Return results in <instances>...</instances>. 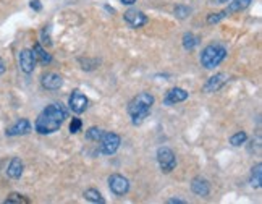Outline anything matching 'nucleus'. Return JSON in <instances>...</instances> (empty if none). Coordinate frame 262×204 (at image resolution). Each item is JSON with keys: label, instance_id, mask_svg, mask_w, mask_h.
I'll use <instances>...</instances> for the list:
<instances>
[{"label": "nucleus", "instance_id": "1", "mask_svg": "<svg viewBox=\"0 0 262 204\" xmlns=\"http://www.w3.org/2000/svg\"><path fill=\"white\" fill-rule=\"evenodd\" d=\"M67 118V110L62 104H51L47 105L39 114L36 118V123H34V128L41 135H51L55 133L60 128L62 123L65 122Z\"/></svg>", "mask_w": 262, "mask_h": 204}, {"label": "nucleus", "instance_id": "2", "mask_svg": "<svg viewBox=\"0 0 262 204\" xmlns=\"http://www.w3.org/2000/svg\"><path fill=\"white\" fill-rule=\"evenodd\" d=\"M154 104V96L149 93H139L128 105V114L131 117L133 125H141L144 118L149 115L151 107Z\"/></svg>", "mask_w": 262, "mask_h": 204}, {"label": "nucleus", "instance_id": "3", "mask_svg": "<svg viewBox=\"0 0 262 204\" xmlns=\"http://www.w3.org/2000/svg\"><path fill=\"white\" fill-rule=\"evenodd\" d=\"M226 55V51L223 46H218V44H212V46H207L206 49L202 51L201 54V63L204 68L207 70H212L218 67L222 63V60L225 59Z\"/></svg>", "mask_w": 262, "mask_h": 204}, {"label": "nucleus", "instance_id": "4", "mask_svg": "<svg viewBox=\"0 0 262 204\" xmlns=\"http://www.w3.org/2000/svg\"><path fill=\"white\" fill-rule=\"evenodd\" d=\"M157 160H159V165L162 168L164 173H170L175 168L176 165V157L173 151L170 147H159L157 149Z\"/></svg>", "mask_w": 262, "mask_h": 204}, {"label": "nucleus", "instance_id": "5", "mask_svg": "<svg viewBox=\"0 0 262 204\" xmlns=\"http://www.w3.org/2000/svg\"><path fill=\"white\" fill-rule=\"evenodd\" d=\"M99 143H101V151L104 154H107V156H112V154H115L117 149L120 147V143H122V139L117 135V133H104L102 138L99 139Z\"/></svg>", "mask_w": 262, "mask_h": 204}, {"label": "nucleus", "instance_id": "6", "mask_svg": "<svg viewBox=\"0 0 262 204\" xmlns=\"http://www.w3.org/2000/svg\"><path fill=\"white\" fill-rule=\"evenodd\" d=\"M109 186H110V191L115 196H123L128 193L130 181H128V178H125L123 175L113 173L109 177Z\"/></svg>", "mask_w": 262, "mask_h": 204}, {"label": "nucleus", "instance_id": "7", "mask_svg": "<svg viewBox=\"0 0 262 204\" xmlns=\"http://www.w3.org/2000/svg\"><path fill=\"white\" fill-rule=\"evenodd\" d=\"M18 62H20V68L23 73L30 75L34 72V67H36V57H34L33 51H30V49H23V51L20 52Z\"/></svg>", "mask_w": 262, "mask_h": 204}, {"label": "nucleus", "instance_id": "8", "mask_svg": "<svg viewBox=\"0 0 262 204\" xmlns=\"http://www.w3.org/2000/svg\"><path fill=\"white\" fill-rule=\"evenodd\" d=\"M86 107H88V97L81 91H73V94L70 96V109L75 114H83Z\"/></svg>", "mask_w": 262, "mask_h": 204}, {"label": "nucleus", "instance_id": "9", "mask_svg": "<svg viewBox=\"0 0 262 204\" xmlns=\"http://www.w3.org/2000/svg\"><path fill=\"white\" fill-rule=\"evenodd\" d=\"M125 21L128 23L131 28H141L147 23V17L143 12H139L136 9H130L125 12Z\"/></svg>", "mask_w": 262, "mask_h": 204}, {"label": "nucleus", "instance_id": "10", "mask_svg": "<svg viewBox=\"0 0 262 204\" xmlns=\"http://www.w3.org/2000/svg\"><path fill=\"white\" fill-rule=\"evenodd\" d=\"M226 81H228V75L226 73H217L215 76H212V78L207 80V83L204 84L202 91L204 93H215V91L220 89Z\"/></svg>", "mask_w": 262, "mask_h": 204}, {"label": "nucleus", "instance_id": "11", "mask_svg": "<svg viewBox=\"0 0 262 204\" xmlns=\"http://www.w3.org/2000/svg\"><path fill=\"white\" fill-rule=\"evenodd\" d=\"M31 131V123L26 118H20L17 123H13L9 130H7V136H21L28 135Z\"/></svg>", "mask_w": 262, "mask_h": 204}, {"label": "nucleus", "instance_id": "12", "mask_svg": "<svg viewBox=\"0 0 262 204\" xmlns=\"http://www.w3.org/2000/svg\"><path fill=\"white\" fill-rule=\"evenodd\" d=\"M42 86L49 91H57L63 86V78L57 73H47L42 76Z\"/></svg>", "mask_w": 262, "mask_h": 204}, {"label": "nucleus", "instance_id": "13", "mask_svg": "<svg viewBox=\"0 0 262 204\" xmlns=\"http://www.w3.org/2000/svg\"><path fill=\"white\" fill-rule=\"evenodd\" d=\"M188 99V93L183 88H173L168 91V94L165 97V105H173V104H178Z\"/></svg>", "mask_w": 262, "mask_h": 204}, {"label": "nucleus", "instance_id": "14", "mask_svg": "<svg viewBox=\"0 0 262 204\" xmlns=\"http://www.w3.org/2000/svg\"><path fill=\"white\" fill-rule=\"evenodd\" d=\"M23 168H25V165H23V160H21L20 157H13L12 160H10V164H9V167H7V175H9L10 178H20L21 175H23Z\"/></svg>", "mask_w": 262, "mask_h": 204}, {"label": "nucleus", "instance_id": "15", "mask_svg": "<svg viewBox=\"0 0 262 204\" xmlns=\"http://www.w3.org/2000/svg\"><path fill=\"white\" fill-rule=\"evenodd\" d=\"M191 189H193V193L201 196V198H204V196H207L209 191H210V186L207 183V180H204L201 177H196L193 180V183H191Z\"/></svg>", "mask_w": 262, "mask_h": 204}, {"label": "nucleus", "instance_id": "16", "mask_svg": "<svg viewBox=\"0 0 262 204\" xmlns=\"http://www.w3.org/2000/svg\"><path fill=\"white\" fill-rule=\"evenodd\" d=\"M33 54L34 57H36V62H41L42 65H47V63L52 62V55L47 54V51L41 44H36L33 47Z\"/></svg>", "mask_w": 262, "mask_h": 204}, {"label": "nucleus", "instance_id": "17", "mask_svg": "<svg viewBox=\"0 0 262 204\" xmlns=\"http://www.w3.org/2000/svg\"><path fill=\"white\" fill-rule=\"evenodd\" d=\"M251 2L252 0H230V5H228V9H226V13L230 15V13L241 12V10L247 9Z\"/></svg>", "mask_w": 262, "mask_h": 204}, {"label": "nucleus", "instance_id": "18", "mask_svg": "<svg viewBox=\"0 0 262 204\" xmlns=\"http://www.w3.org/2000/svg\"><path fill=\"white\" fill-rule=\"evenodd\" d=\"M260 183H262V165L256 164L251 172V185L252 188H260Z\"/></svg>", "mask_w": 262, "mask_h": 204}, {"label": "nucleus", "instance_id": "19", "mask_svg": "<svg viewBox=\"0 0 262 204\" xmlns=\"http://www.w3.org/2000/svg\"><path fill=\"white\" fill-rule=\"evenodd\" d=\"M197 44H199V39H197L194 34L186 33L185 36H183V47H185L186 51H193Z\"/></svg>", "mask_w": 262, "mask_h": 204}, {"label": "nucleus", "instance_id": "20", "mask_svg": "<svg viewBox=\"0 0 262 204\" xmlns=\"http://www.w3.org/2000/svg\"><path fill=\"white\" fill-rule=\"evenodd\" d=\"M84 198H86L88 201H91V202H105L104 198H102V194L94 188L86 189V191H84Z\"/></svg>", "mask_w": 262, "mask_h": 204}, {"label": "nucleus", "instance_id": "21", "mask_svg": "<svg viewBox=\"0 0 262 204\" xmlns=\"http://www.w3.org/2000/svg\"><path fill=\"white\" fill-rule=\"evenodd\" d=\"M104 135V131L101 128H97V126H93V128H89L86 131V139H89V141H97L99 143V139L102 138Z\"/></svg>", "mask_w": 262, "mask_h": 204}, {"label": "nucleus", "instance_id": "22", "mask_svg": "<svg viewBox=\"0 0 262 204\" xmlns=\"http://www.w3.org/2000/svg\"><path fill=\"white\" fill-rule=\"evenodd\" d=\"M246 139H247V135L244 131H238V133H235L231 138H230V143L233 144V146H241V144H244L246 143Z\"/></svg>", "mask_w": 262, "mask_h": 204}, {"label": "nucleus", "instance_id": "23", "mask_svg": "<svg viewBox=\"0 0 262 204\" xmlns=\"http://www.w3.org/2000/svg\"><path fill=\"white\" fill-rule=\"evenodd\" d=\"M5 202L7 204H12V202H17V204H28L30 202V199H26V198H23L21 194H18V193H12L9 198L5 199Z\"/></svg>", "mask_w": 262, "mask_h": 204}, {"label": "nucleus", "instance_id": "24", "mask_svg": "<svg viewBox=\"0 0 262 204\" xmlns=\"http://www.w3.org/2000/svg\"><path fill=\"white\" fill-rule=\"evenodd\" d=\"M228 13H226V10H223V12H218V13H210V15L207 17V23L209 25H214V23H218L220 20H223Z\"/></svg>", "mask_w": 262, "mask_h": 204}, {"label": "nucleus", "instance_id": "25", "mask_svg": "<svg viewBox=\"0 0 262 204\" xmlns=\"http://www.w3.org/2000/svg\"><path fill=\"white\" fill-rule=\"evenodd\" d=\"M175 15L178 17L180 20H185L189 15V9H188V7H185V5H178L175 9Z\"/></svg>", "mask_w": 262, "mask_h": 204}, {"label": "nucleus", "instance_id": "26", "mask_svg": "<svg viewBox=\"0 0 262 204\" xmlns=\"http://www.w3.org/2000/svg\"><path fill=\"white\" fill-rule=\"evenodd\" d=\"M81 126H83V122L80 118H73L72 123H70V133H78L81 130Z\"/></svg>", "mask_w": 262, "mask_h": 204}, {"label": "nucleus", "instance_id": "27", "mask_svg": "<svg viewBox=\"0 0 262 204\" xmlns=\"http://www.w3.org/2000/svg\"><path fill=\"white\" fill-rule=\"evenodd\" d=\"M41 38H42V44H46V46H51V44H52V41H51V34H49V26H46L44 30H42Z\"/></svg>", "mask_w": 262, "mask_h": 204}, {"label": "nucleus", "instance_id": "28", "mask_svg": "<svg viewBox=\"0 0 262 204\" xmlns=\"http://www.w3.org/2000/svg\"><path fill=\"white\" fill-rule=\"evenodd\" d=\"M31 9L33 10H36V12H41L42 10V5H41V2H39V0H31Z\"/></svg>", "mask_w": 262, "mask_h": 204}, {"label": "nucleus", "instance_id": "29", "mask_svg": "<svg viewBox=\"0 0 262 204\" xmlns=\"http://www.w3.org/2000/svg\"><path fill=\"white\" fill-rule=\"evenodd\" d=\"M186 201H183V199H178V198H172V199H168V204H185Z\"/></svg>", "mask_w": 262, "mask_h": 204}, {"label": "nucleus", "instance_id": "30", "mask_svg": "<svg viewBox=\"0 0 262 204\" xmlns=\"http://www.w3.org/2000/svg\"><path fill=\"white\" fill-rule=\"evenodd\" d=\"M4 72H5V62L0 59V75H4Z\"/></svg>", "mask_w": 262, "mask_h": 204}, {"label": "nucleus", "instance_id": "31", "mask_svg": "<svg viewBox=\"0 0 262 204\" xmlns=\"http://www.w3.org/2000/svg\"><path fill=\"white\" fill-rule=\"evenodd\" d=\"M136 0H122V4H125V5H133Z\"/></svg>", "mask_w": 262, "mask_h": 204}, {"label": "nucleus", "instance_id": "32", "mask_svg": "<svg viewBox=\"0 0 262 204\" xmlns=\"http://www.w3.org/2000/svg\"><path fill=\"white\" fill-rule=\"evenodd\" d=\"M220 4H225V2H230V0H218Z\"/></svg>", "mask_w": 262, "mask_h": 204}]
</instances>
